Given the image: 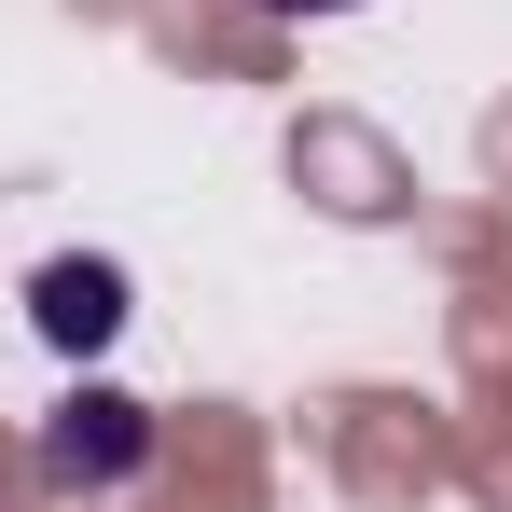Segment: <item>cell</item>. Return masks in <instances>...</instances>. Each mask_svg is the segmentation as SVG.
<instances>
[{"label": "cell", "instance_id": "6da1fadb", "mask_svg": "<svg viewBox=\"0 0 512 512\" xmlns=\"http://www.w3.org/2000/svg\"><path fill=\"white\" fill-rule=\"evenodd\" d=\"M139 457H153V416H139L125 388H84V402L42 416V485H56V499H111V485H139Z\"/></svg>", "mask_w": 512, "mask_h": 512}, {"label": "cell", "instance_id": "7a4b0ae2", "mask_svg": "<svg viewBox=\"0 0 512 512\" xmlns=\"http://www.w3.org/2000/svg\"><path fill=\"white\" fill-rule=\"evenodd\" d=\"M28 319H42V346H70V360H84V346L125 333V277H111V263H42Z\"/></svg>", "mask_w": 512, "mask_h": 512}, {"label": "cell", "instance_id": "3957f363", "mask_svg": "<svg viewBox=\"0 0 512 512\" xmlns=\"http://www.w3.org/2000/svg\"><path fill=\"white\" fill-rule=\"evenodd\" d=\"M263 14H360V0H263Z\"/></svg>", "mask_w": 512, "mask_h": 512}]
</instances>
